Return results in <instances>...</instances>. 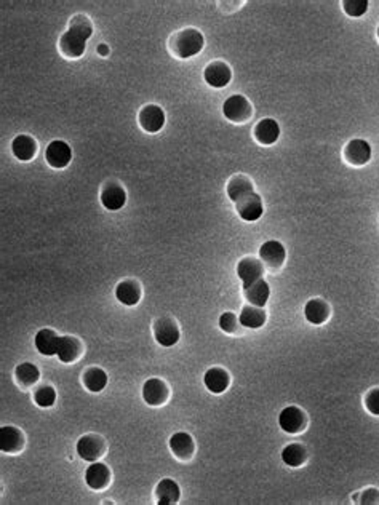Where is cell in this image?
I'll list each match as a JSON object with an SVG mask.
<instances>
[{"mask_svg": "<svg viewBox=\"0 0 379 505\" xmlns=\"http://www.w3.org/2000/svg\"><path fill=\"white\" fill-rule=\"evenodd\" d=\"M222 114L227 120L234 123H245L251 119L253 106L245 96L232 95L222 104Z\"/></svg>", "mask_w": 379, "mask_h": 505, "instance_id": "2", "label": "cell"}, {"mask_svg": "<svg viewBox=\"0 0 379 505\" xmlns=\"http://www.w3.org/2000/svg\"><path fill=\"white\" fill-rule=\"evenodd\" d=\"M378 40H379V28H378Z\"/></svg>", "mask_w": 379, "mask_h": 505, "instance_id": "40", "label": "cell"}, {"mask_svg": "<svg viewBox=\"0 0 379 505\" xmlns=\"http://www.w3.org/2000/svg\"><path fill=\"white\" fill-rule=\"evenodd\" d=\"M205 82L213 88H222L231 82L232 70L229 66L222 61H213L206 66L204 70Z\"/></svg>", "mask_w": 379, "mask_h": 505, "instance_id": "15", "label": "cell"}, {"mask_svg": "<svg viewBox=\"0 0 379 505\" xmlns=\"http://www.w3.org/2000/svg\"><path fill=\"white\" fill-rule=\"evenodd\" d=\"M34 402L40 408H50L57 402V390L52 386H42L34 393Z\"/></svg>", "mask_w": 379, "mask_h": 505, "instance_id": "34", "label": "cell"}, {"mask_svg": "<svg viewBox=\"0 0 379 505\" xmlns=\"http://www.w3.org/2000/svg\"><path fill=\"white\" fill-rule=\"evenodd\" d=\"M307 414L298 406H286L282 410L279 416V426L285 433L296 435L306 430L307 427Z\"/></svg>", "mask_w": 379, "mask_h": 505, "instance_id": "3", "label": "cell"}, {"mask_svg": "<svg viewBox=\"0 0 379 505\" xmlns=\"http://www.w3.org/2000/svg\"><path fill=\"white\" fill-rule=\"evenodd\" d=\"M331 315V309L328 306V302H325L323 299H311L307 304L304 306V317L306 320L312 323V325H323L328 318Z\"/></svg>", "mask_w": 379, "mask_h": 505, "instance_id": "25", "label": "cell"}, {"mask_svg": "<svg viewBox=\"0 0 379 505\" xmlns=\"http://www.w3.org/2000/svg\"><path fill=\"white\" fill-rule=\"evenodd\" d=\"M204 34L197 31L194 28L183 29L178 34H175L170 40V50L175 57L181 59H188L199 55L204 50Z\"/></svg>", "mask_w": 379, "mask_h": 505, "instance_id": "1", "label": "cell"}, {"mask_svg": "<svg viewBox=\"0 0 379 505\" xmlns=\"http://www.w3.org/2000/svg\"><path fill=\"white\" fill-rule=\"evenodd\" d=\"M58 342L59 336L57 335V331L52 330V328H42V330L37 331V335L34 337L35 348L45 357L57 355Z\"/></svg>", "mask_w": 379, "mask_h": 505, "instance_id": "21", "label": "cell"}, {"mask_svg": "<svg viewBox=\"0 0 379 505\" xmlns=\"http://www.w3.org/2000/svg\"><path fill=\"white\" fill-rule=\"evenodd\" d=\"M244 296L245 299L249 301V304L264 307L269 301L271 296V286L264 279H260L253 284L244 286Z\"/></svg>", "mask_w": 379, "mask_h": 505, "instance_id": "20", "label": "cell"}, {"mask_svg": "<svg viewBox=\"0 0 379 505\" xmlns=\"http://www.w3.org/2000/svg\"><path fill=\"white\" fill-rule=\"evenodd\" d=\"M141 285L136 280H124L115 288V297L124 306H136L141 301Z\"/></svg>", "mask_w": 379, "mask_h": 505, "instance_id": "24", "label": "cell"}, {"mask_svg": "<svg viewBox=\"0 0 379 505\" xmlns=\"http://www.w3.org/2000/svg\"><path fill=\"white\" fill-rule=\"evenodd\" d=\"M82 381L87 390H90L92 393H98L101 390H104V387L108 386V375H106V371L101 370V368L92 366L84 373Z\"/></svg>", "mask_w": 379, "mask_h": 505, "instance_id": "30", "label": "cell"}, {"mask_svg": "<svg viewBox=\"0 0 379 505\" xmlns=\"http://www.w3.org/2000/svg\"><path fill=\"white\" fill-rule=\"evenodd\" d=\"M286 257L285 246L277 240H267L260 248V259L267 269L277 270L284 266Z\"/></svg>", "mask_w": 379, "mask_h": 505, "instance_id": "6", "label": "cell"}, {"mask_svg": "<svg viewBox=\"0 0 379 505\" xmlns=\"http://www.w3.org/2000/svg\"><path fill=\"white\" fill-rule=\"evenodd\" d=\"M280 136V126L274 119H262L255 126V139L262 146L274 144Z\"/></svg>", "mask_w": 379, "mask_h": 505, "instance_id": "26", "label": "cell"}, {"mask_svg": "<svg viewBox=\"0 0 379 505\" xmlns=\"http://www.w3.org/2000/svg\"><path fill=\"white\" fill-rule=\"evenodd\" d=\"M237 275H239L242 285L246 286L253 284V281L262 279V275H264V264L257 257L246 256L237 264Z\"/></svg>", "mask_w": 379, "mask_h": 505, "instance_id": "10", "label": "cell"}, {"mask_svg": "<svg viewBox=\"0 0 379 505\" xmlns=\"http://www.w3.org/2000/svg\"><path fill=\"white\" fill-rule=\"evenodd\" d=\"M45 160L52 168H66L72 160V150L64 141H52L45 150Z\"/></svg>", "mask_w": 379, "mask_h": 505, "instance_id": "8", "label": "cell"}, {"mask_svg": "<svg viewBox=\"0 0 379 505\" xmlns=\"http://www.w3.org/2000/svg\"><path fill=\"white\" fill-rule=\"evenodd\" d=\"M282 461L288 467H301L307 461V449L300 443L286 444L282 451Z\"/></svg>", "mask_w": 379, "mask_h": 505, "instance_id": "31", "label": "cell"}, {"mask_svg": "<svg viewBox=\"0 0 379 505\" xmlns=\"http://www.w3.org/2000/svg\"><path fill=\"white\" fill-rule=\"evenodd\" d=\"M75 449H77L79 457H82L84 461L96 462L99 457L104 456L106 442L103 440V437L95 435V433H88V435H84L80 438Z\"/></svg>", "mask_w": 379, "mask_h": 505, "instance_id": "5", "label": "cell"}, {"mask_svg": "<svg viewBox=\"0 0 379 505\" xmlns=\"http://www.w3.org/2000/svg\"><path fill=\"white\" fill-rule=\"evenodd\" d=\"M69 29L80 34L87 40L92 37L93 34V24L90 21V18L85 17V14H75V17L69 21Z\"/></svg>", "mask_w": 379, "mask_h": 505, "instance_id": "33", "label": "cell"}, {"mask_svg": "<svg viewBox=\"0 0 379 505\" xmlns=\"http://www.w3.org/2000/svg\"><path fill=\"white\" fill-rule=\"evenodd\" d=\"M170 388L159 377L148 379L143 386V398L149 406H162L168 402Z\"/></svg>", "mask_w": 379, "mask_h": 505, "instance_id": "7", "label": "cell"}, {"mask_svg": "<svg viewBox=\"0 0 379 505\" xmlns=\"http://www.w3.org/2000/svg\"><path fill=\"white\" fill-rule=\"evenodd\" d=\"M155 497H157L159 505H173L179 501L181 489L179 484L171 478L160 479L157 488H155Z\"/></svg>", "mask_w": 379, "mask_h": 505, "instance_id": "23", "label": "cell"}, {"mask_svg": "<svg viewBox=\"0 0 379 505\" xmlns=\"http://www.w3.org/2000/svg\"><path fill=\"white\" fill-rule=\"evenodd\" d=\"M179 326L173 318L162 317L154 323V337L162 347H171L179 341Z\"/></svg>", "mask_w": 379, "mask_h": 505, "instance_id": "4", "label": "cell"}, {"mask_svg": "<svg viewBox=\"0 0 379 505\" xmlns=\"http://www.w3.org/2000/svg\"><path fill=\"white\" fill-rule=\"evenodd\" d=\"M141 128L148 133H157L165 125V112L157 104L144 106L139 112Z\"/></svg>", "mask_w": 379, "mask_h": 505, "instance_id": "12", "label": "cell"}, {"mask_svg": "<svg viewBox=\"0 0 379 505\" xmlns=\"http://www.w3.org/2000/svg\"><path fill=\"white\" fill-rule=\"evenodd\" d=\"M26 438L18 427L5 426L0 428V449L8 454H18L24 449Z\"/></svg>", "mask_w": 379, "mask_h": 505, "instance_id": "13", "label": "cell"}, {"mask_svg": "<svg viewBox=\"0 0 379 505\" xmlns=\"http://www.w3.org/2000/svg\"><path fill=\"white\" fill-rule=\"evenodd\" d=\"M344 159L349 165L363 166L371 159V146L365 139H352L344 149Z\"/></svg>", "mask_w": 379, "mask_h": 505, "instance_id": "11", "label": "cell"}, {"mask_svg": "<svg viewBox=\"0 0 379 505\" xmlns=\"http://www.w3.org/2000/svg\"><path fill=\"white\" fill-rule=\"evenodd\" d=\"M342 8H344V12L349 17L358 18L367 13L368 2L367 0H344V2H342Z\"/></svg>", "mask_w": 379, "mask_h": 505, "instance_id": "35", "label": "cell"}, {"mask_svg": "<svg viewBox=\"0 0 379 505\" xmlns=\"http://www.w3.org/2000/svg\"><path fill=\"white\" fill-rule=\"evenodd\" d=\"M101 204L109 211H117L124 208V205L126 204L125 189L119 183H115V181H110L101 190Z\"/></svg>", "mask_w": 379, "mask_h": 505, "instance_id": "14", "label": "cell"}, {"mask_svg": "<svg viewBox=\"0 0 379 505\" xmlns=\"http://www.w3.org/2000/svg\"><path fill=\"white\" fill-rule=\"evenodd\" d=\"M13 155L21 161H29L37 154V143L32 136L29 135H18L12 143Z\"/></svg>", "mask_w": 379, "mask_h": 505, "instance_id": "27", "label": "cell"}, {"mask_svg": "<svg viewBox=\"0 0 379 505\" xmlns=\"http://www.w3.org/2000/svg\"><path fill=\"white\" fill-rule=\"evenodd\" d=\"M170 449L179 461H191L195 453V443L188 432H176L170 438Z\"/></svg>", "mask_w": 379, "mask_h": 505, "instance_id": "17", "label": "cell"}, {"mask_svg": "<svg viewBox=\"0 0 379 505\" xmlns=\"http://www.w3.org/2000/svg\"><path fill=\"white\" fill-rule=\"evenodd\" d=\"M235 210L242 219L253 222L260 219L262 213H264V205H262L261 195L256 194V192H251L250 195L237 201Z\"/></svg>", "mask_w": 379, "mask_h": 505, "instance_id": "9", "label": "cell"}, {"mask_svg": "<svg viewBox=\"0 0 379 505\" xmlns=\"http://www.w3.org/2000/svg\"><path fill=\"white\" fill-rule=\"evenodd\" d=\"M227 195L229 199L237 204V201L244 199V197L250 195L251 192H255V186H253L251 181L246 178L245 175H235L232 176L229 183H227Z\"/></svg>", "mask_w": 379, "mask_h": 505, "instance_id": "28", "label": "cell"}, {"mask_svg": "<svg viewBox=\"0 0 379 505\" xmlns=\"http://www.w3.org/2000/svg\"><path fill=\"white\" fill-rule=\"evenodd\" d=\"M14 377H17V382L24 388L32 387L34 384L39 382L40 379V371L39 368L34 365V363H21V365L17 366L14 370Z\"/></svg>", "mask_w": 379, "mask_h": 505, "instance_id": "32", "label": "cell"}, {"mask_svg": "<svg viewBox=\"0 0 379 505\" xmlns=\"http://www.w3.org/2000/svg\"><path fill=\"white\" fill-rule=\"evenodd\" d=\"M85 47H87V39L77 32L70 31V29L59 39V52L66 58H80L85 53Z\"/></svg>", "mask_w": 379, "mask_h": 505, "instance_id": "16", "label": "cell"}, {"mask_svg": "<svg viewBox=\"0 0 379 505\" xmlns=\"http://www.w3.org/2000/svg\"><path fill=\"white\" fill-rule=\"evenodd\" d=\"M84 352V346L75 336H59L57 357L63 363L77 362Z\"/></svg>", "mask_w": 379, "mask_h": 505, "instance_id": "19", "label": "cell"}, {"mask_svg": "<svg viewBox=\"0 0 379 505\" xmlns=\"http://www.w3.org/2000/svg\"><path fill=\"white\" fill-rule=\"evenodd\" d=\"M85 483L95 491H103L110 483V471L103 462H93L87 471H85Z\"/></svg>", "mask_w": 379, "mask_h": 505, "instance_id": "18", "label": "cell"}, {"mask_svg": "<svg viewBox=\"0 0 379 505\" xmlns=\"http://www.w3.org/2000/svg\"><path fill=\"white\" fill-rule=\"evenodd\" d=\"M239 325H240V320L237 318L235 314H232V312H224L220 317V328L224 333H227V335H235L237 330H239Z\"/></svg>", "mask_w": 379, "mask_h": 505, "instance_id": "36", "label": "cell"}, {"mask_svg": "<svg viewBox=\"0 0 379 505\" xmlns=\"http://www.w3.org/2000/svg\"><path fill=\"white\" fill-rule=\"evenodd\" d=\"M204 382H205V387L208 388L211 393H216V395H218V393L226 392V388L229 387L231 376H229V373L224 370V368L215 366V368H210V370L205 373Z\"/></svg>", "mask_w": 379, "mask_h": 505, "instance_id": "22", "label": "cell"}, {"mask_svg": "<svg viewBox=\"0 0 379 505\" xmlns=\"http://www.w3.org/2000/svg\"><path fill=\"white\" fill-rule=\"evenodd\" d=\"M239 320H240L242 326L250 328V330H257V328H261L262 325H264L267 320V315H266V310L262 309V307L250 304V306H245L244 309H242Z\"/></svg>", "mask_w": 379, "mask_h": 505, "instance_id": "29", "label": "cell"}, {"mask_svg": "<svg viewBox=\"0 0 379 505\" xmlns=\"http://www.w3.org/2000/svg\"><path fill=\"white\" fill-rule=\"evenodd\" d=\"M360 504H379V491H378V489L370 488V489H367V491H363Z\"/></svg>", "mask_w": 379, "mask_h": 505, "instance_id": "38", "label": "cell"}, {"mask_svg": "<svg viewBox=\"0 0 379 505\" xmlns=\"http://www.w3.org/2000/svg\"><path fill=\"white\" fill-rule=\"evenodd\" d=\"M98 53L101 55V57H108V55H109V48H108V45H99V47H98Z\"/></svg>", "mask_w": 379, "mask_h": 505, "instance_id": "39", "label": "cell"}, {"mask_svg": "<svg viewBox=\"0 0 379 505\" xmlns=\"http://www.w3.org/2000/svg\"><path fill=\"white\" fill-rule=\"evenodd\" d=\"M365 406L373 416H379V388H373L367 393Z\"/></svg>", "mask_w": 379, "mask_h": 505, "instance_id": "37", "label": "cell"}]
</instances>
